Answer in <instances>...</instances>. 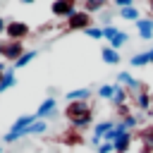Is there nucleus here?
Returning a JSON list of instances; mask_svg holds the SVG:
<instances>
[{
  "instance_id": "nucleus-12",
  "label": "nucleus",
  "mask_w": 153,
  "mask_h": 153,
  "mask_svg": "<svg viewBox=\"0 0 153 153\" xmlns=\"http://www.w3.org/2000/svg\"><path fill=\"white\" fill-rule=\"evenodd\" d=\"M129 146H131V134L124 131V134H120V139L115 141V153H127Z\"/></svg>"
},
{
  "instance_id": "nucleus-24",
  "label": "nucleus",
  "mask_w": 153,
  "mask_h": 153,
  "mask_svg": "<svg viewBox=\"0 0 153 153\" xmlns=\"http://www.w3.org/2000/svg\"><path fill=\"white\" fill-rule=\"evenodd\" d=\"M117 33H120V29H117V26H112V24H110V26H103V38H105L108 43H110Z\"/></svg>"
},
{
  "instance_id": "nucleus-31",
  "label": "nucleus",
  "mask_w": 153,
  "mask_h": 153,
  "mask_svg": "<svg viewBox=\"0 0 153 153\" xmlns=\"http://www.w3.org/2000/svg\"><path fill=\"white\" fill-rule=\"evenodd\" d=\"M148 7H151V12H153V0H151V5H148Z\"/></svg>"
},
{
  "instance_id": "nucleus-7",
  "label": "nucleus",
  "mask_w": 153,
  "mask_h": 153,
  "mask_svg": "<svg viewBox=\"0 0 153 153\" xmlns=\"http://www.w3.org/2000/svg\"><path fill=\"white\" fill-rule=\"evenodd\" d=\"M24 53H26V50H24L22 41H10V43H7V50H5L2 57H7V62H17Z\"/></svg>"
},
{
  "instance_id": "nucleus-9",
  "label": "nucleus",
  "mask_w": 153,
  "mask_h": 153,
  "mask_svg": "<svg viewBox=\"0 0 153 153\" xmlns=\"http://www.w3.org/2000/svg\"><path fill=\"white\" fill-rule=\"evenodd\" d=\"M67 103H88L91 98V91L88 88H74V91H67Z\"/></svg>"
},
{
  "instance_id": "nucleus-10",
  "label": "nucleus",
  "mask_w": 153,
  "mask_h": 153,
  "mask_svg": "<svg viewBox=\"0 0 153 153\" xmlns=\"http://www.w3.org/2000/svg\"><path fill=\"white\" fill-rule=\"evenodd\" d=\"M53 110H55V98H45L41 105H38V110L33 112L38 120H45L48 115H53Z\"/></svg>"
},
{
  "instance_id": "nucleus-8",
  "label": "nucleus",
  "mask_w": 153,
  "mask_h": 153,
  "mask_svg": "<svg viewBox=\"0 0 153 153\" xmlns=\"http://www.w3.org/2000/svg\"><path fill=\"white\" fill-rule=\"evenodd\" d=\"M117 81H120V84H124V88H127V91H134V93H139V91L143 88V84H141V81H136L129 72H120V74H117Z\"/></svg>"
},
{
  "instance_id": "nucleus-2",
  "label": "nucleus",
  "mask_w": 153,
  "mask_h": 153,
  "mask_svg": "<svg viewBox=\"0 0 153 153\" xmlns=\"http://www.w3.org/2000/svg\"><path fill=\"white\" fill-rule=\"evenodd\" d=\"M38 117L36 115H22L19 120H14V124L10 127V131L5 134V141L7 143H14L17 139H22V136H26V131H29V127L36 122Z\"/></svg>"
},
{
  "instance_id": "nucleus-22",
  "label": "nucleus",
  "mask_w": 153,
  "mask_h": 153,
  "mask_svg": "<svg viewBox=\"0 0 153 153\" xmlns=\"http://www.w3.org/2000/svg\"><path fill=\"white\" fill-rule=\"evenodd\" d=\"M141 141H143L146 151H153V129H143L141 131Z\"/></svg>"
},
{
  "instance_id": "nucleus-11",
  "label": "nucleus",
  "mask_w": 153,
  "mask_h": 153,
  "mask_svg": "<svg viewBox=\"0 0 153 153\" xmlns=\"http://www.w3.org/2000/svg\"><path fill=\"white\" fill-rule=\"evenodd\" d=\"M136 29H139V36L143 41L153 38V19H139L136 22Z\"/></svg>"
},
{
  "instance_id": "nucleus-23",
  "label": "nucleus",
  "mask_w": 153,
  "mask_h": 153,
  "mask_svg": "<svg viewBox=\"0 0 153 153\" xmlns=\"http://www.w3.org/2000/svg\"><path fill=\"white\" fill-rule=\"evenodd\" d=\"M98 96H100V98H110V100H112V96H115V86H112V84H103V86L98 88Z\"/></svg>"
},
{
  "instance_id": "nucleus-14",
  "label": "nucleus",
  "mask_w": 153,
  "mask_h": 153,
  "mask_svg": "<svg viewBox=\"0 0 153 153\" xmlns=\"http://www.w3.org/2000/svg\"><path fill=\"white\" fill-rule=\"evenodd\" d=\"M14 84H17V74H14V67H10L5 72V76H2V81H0V93L7 91V88H12Z\"/></svg>"
},
{
  "instance_id": "nucleus-13",
  "label": "nucleus",
  "mask_w": 153,
  "mask_h": 153,
  "mask_svg": "<svg viewBox=\"0 0 153 153\" xmlns=\"http://www.w3.org/2000/svg\"><path fill=\"white\" fill-rule=\"evenodd\" d=\"M129 91L127 88H122V86H115V96H112V103L117 105V108H122V105H127V100H129Z\"/></svg>"
},
{
  "instance_id": "nucleus-17",
  "label": "nucleus",
  "mask_w": 153,
  "mask_h": 153,
  "mask_svg": "<svg viewBox=\"0 0 153 153\" xmlns=\"http://www.w3.org/2000/svg\"><path fill=\"white\" fill-rule=\"evenodd\" d=\"M127 38H129V33H127V31H120V33H117V36H115L108 45H110V48H115V50H120V48L127 43Z\"/></svg>"
},
{
  "instance_id": "nucleus-6",
  "label": "nucleus",
  "mask_w": 153,
  "mask_h": 153,
  "mask_svg": "<svg viewBox=\"0 0 153 153\" xmlns=\"http://www.w3.org/2000/svg\"><path fill=\"white\" fill-rule=\"evenodd\" d=\"M134 103H136V108H139L141 112H151V105H153V96L146 91V86H143L139 93H134Z\"/></svg>"
},
{
  "instance_id": "nucleus-27",
  "label": "nucleus",
  "mask_w": 153,
  "mask_h": 153,
  "mask_svg": "<svg viewBox=\"0 0 153 153\" xmlns=\"http://www.w3.org/2000/svg\"><path fill=\"white\" fill-rule=\"evenodd\" d=\"M5 31H7V19L0 17V33H5Z\"/></svg>"
},
{
  "instance_id": "nucleus-30",
  "label": "nucleus",
  "mask_w": 153,
  "mask_h": 153,
  "mask_svg": "<svg viewBox=\"0 0 153 153\" xmlns=\"http://www.w3.org/2000/svg\"><path fill=\"white\" fill-rule=\"evenodd\" d=\"M148 53H151V62H153V50H148Z\"/></svg>"
},
{
  "instance_id": "nucleus-5",
  "label": "nucleus",
  "mask_w": 153,
  "mask_h": 153,
  "mask_svg": "<svg viewBox=\"0 0 153 153\" xmlns=\"http://www.w3.org/2000/svg\"><path fill=\"white\" fill-rule=\"evenodd\" d=\"M7 38L10 41H22L26 33H29V24H24V22H19V19H12V22H7Z\"/></svg>"
},
{
  "instance_id": "nucleus-4",
  "label": "nucleus",
  "mask_w": 153,
  "mask_h": 153,
  "mask_svg": "<svg viewBox=\"0 0 153 153\" xmlns=\"http://www.w3.org/2000/svg\"><path fill=\"white\" fill-rule=\"evenodd\" d=\"M50 12L55 17H62V19H69L74 12H76V2L74 0H55L50 5Z\"/></svg>"
},
{
  "instance_id": "nucleus-16",
  "label": "nucleus",
  "mask_w": 153,
  "mask_h": 153,
  "mask_svg": "<svg viewBox=\"0 0 153 153\" xmlns=\"http://www.w3.org/2000/svg\"><path fill=\"white\" fill-rule=\"evenodd\" d=\"M129 65L131 67H143V65H151V53L146 50V53H136L131 60H129Z\"/></svg>"
},
{
  "instance_id": "nucleus-15",
  "label": "nucleus",
  "mask_w": 153,
  "mask_h": 153,
  "mask_svg": "<svg viewBox=\"0 0 153 153\" xmlns=\"http://www.w3.org/2000/svg\"><path fill=\"white\" fill-rule=\"evenodd\" d=\"M100 55H103V60L108 62V65H117L122 57H120V53L115 50V48H110V45H105L103 50H100Z\"/></svg>"
},
{
  "instance_id": "nucleus-1",
  "label": "nucleus",
  "mask_w": 153,
  "mask_h": 153,
  "mask_svg": "<svg viewBox=\"0 0 153 153\" xmlns=\"http://www.w3.org/2000/svg\"><path fill=\"white\" fill-rule=\"evenodd\" d=\"M65 115H67V120L72 122L74 129H86V127L93 124V110H91L88 103H67Z\"/></svg>"
},
{
  "instance_id": "nucleus-26",
  "label": "nucleus",
  "mask_w": 153,
  "mask_h": 153,
  "mask_svg": "<svg viewBox=\"0 0 153 153\" xmlns=\"http://www.w3.org/2000/svg\"><path fill=\"white\" fill-rule=\"evenodd\" d=\"M112 151H115V143H110V141H103L98 146V153H112Z\"/></svg>"
},
{
  "instance_id": "nucleus-20",
  "label": "nucleus",
  "mask_w": 153,
  "mask_h": 153,
  "mask_svg": "<svg viewBox=\"0 0 153 153\" xmlns=\"http://www.w3.org/2000/svg\"><path fill=\"white\" fill-rule=\"evenodd\" d=\"M120 17H122V19H131V22H139V19H141V14H139V10H136V7L120 10Z\"/></svg>"
},
{
  "instance_id": "nucleus-29",
  "label": "nucleus",
  "mask_w": 153,
  "mask_h": 153,
  "mask_svg": "<svg viewBox=\"0 0 153 153\" xmlns=\"http://www.w3.org/2000/svg\"><path fill=\"white\" fill-rule=\"evenodd\" d=\"M5 50H7V43H2V41H0V55H5Z\"/></svg>"
},
{
  "instance_id": "nucleus-21",
  "label": "nucleus",
  "mask_w": 153,
  "mask_h": 153,
  "mask_svg": "<svg viewBox=\"0 0 153 153\" xmlns=\"http://www.w3.org/2000/svg\"><path fill=\"white\" fill-rule=\"evenodd\" d=\"M45 129H48V124H45V120H36V122H33V124L29 127V131H26V134H43Z\"/></svg>"
},
{
  "instance_id": "nucleus-32",
  "label": "nucleus",
  "mask_w": 153,
  "mask_h": 153,
  "mask_svg": "<svg viewBox=\"0 0 153 153\" xmlns=\"http://www.w3.org/2000/svg\"><path fill=\"white\" fill-rule=\"evenodd\" d=\"M151 110H153V105H151Z\"/></svg>"
},
{
  "instance_id": "nucleus-19",
  "label": "nucleus",
  "mask_w": 153,
  "mask_h": 153,
  "mask_svg": "<svg viewBox=\"0 0 153 153\" xmlns=\"http://www.w3.org/2000/svg\"><path fill=\"white\" fill-rule=\"evenodd\" d=\"M103 5H105V0H86L84 2V12H98V10H103Z\"/></svg>"
},
{
  "instance_id": "nucleus-25",
  "label": "nucleus",
  "mask_w": 153,
  "mask_h": 153,
  "mask_svg": "<svg viewBox=\"0 0 153 153\" xmlns=\"http://www.w3.org/2000/svg\"><path fill=\"white\" fill-rule=\"evenodd\" d=\"M86 36H88V38H103V29H98V26H88V29H86Z\"/></svg>"
},
{
  "instance_id": "nucleus-28",
  "label": "nucleus",
  "mask_w": 153,
  "mask_h": 153,
  "mask_svg": "<svg viewBox=\"0 0 153 153\" xmlns=\"http://www.w3.org/2000/svg\"><path fill=\"white\" fill-rule=\"evenodd\" d=\"M5 72H7V65H5V62H0V81H2V76H5Z\"/></svg>"
},
{
  "instance_id": "nucleus-18",
  "label": "nucleus",
  "mask_w": 153,
  "mask_h": 153,
  "mask_svg": "<svg viewBox=\"0 0 153 153\" xmlns=\"http://www.w3.org/2000/svg\"><path fill=\"white\" fill-rule=\"evenodd\" d=\"M36 55H38L36 50H26V53H24V55H22V57H19V60L14 62V69H19V67H26V65H29V62H31V60H33Z\"/></svg>"
},
{
  "instance_id": "nucleus-3",
  "label": "nucleus",
  "mask_w": 153,
  "mask_h": 153,
  "mask_svg": "<svg viewBox=\"0 0 153 153\" xmlns=\"http://www.w3.org/2000/svg\"><path fill=\"white\" fill-rule=\"evenodd\" d=\"M91 26V14L84 12V10H76L69 19H67V29L69 31H86Z\"/></svg>"
}]
</instances>
